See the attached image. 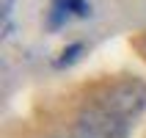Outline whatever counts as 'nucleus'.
<instances>
[{"instance_id": "f257e3e1", "label": "nucleus", "mask_w": 146, "mask_h": 138, "mask_svg": "<svg viewBox=\"0 0 146 138\" xmlns=\"http://www.w3.org/2000/svg\"><path fill=\"white\" fill-rule=\"evenodd\" d=\"M146 105V86L141 80H121L110 86L102 99V108L108 113L119 116V119H130V116L141 113Z\"/></svg>"}, {"instance_id": "f03ea898", "label": "nucleus", "mask_w": 146, "mask_h": 138, "mask_svg": "<svg viewBox=\"0 0 146 138\" xmlns=\"http://www.w3.org/2000/svg\"><path fill=\"white\" fill-rule=\"evenodd\" d=\"M74 138H124V119L108 113L105 108H91L77 116Z\"/></svg>"}, {"instance_id": "7ed1b4c3", "label": "nucleus", "mask_w": 146, "mask_h": 138, "mask_svg": "<svg viewBox=\"0 0 146 138\" xmlns=\"http://www.w3.org/2000/svg\"><path fill=\"white\" fill-rule=\"evenodd\" d=\"M52 8L55 11H61V14H77V17H88L91 8L86 0H52Z\"/></svg>"}, {"instance_id": "20e7f679", "label": "nucleus", "mask_w": 146, "mask_h": 138, "mask_svg": "<svg viewBox=\"0 0 146 138\" xmlns=\"http://www.w3.org/2000/svg\"><path fill=\"white\" fill-rule=\"evenodd\" d=\"M80 53H83V44H80V41H74V44L64 47L61 53H58V58H55V66H69V64H74V61L80 58Z\"/></svg>"}]
</instances>
